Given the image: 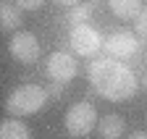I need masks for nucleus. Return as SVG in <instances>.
<instances>
[{"label":"nucleus","mask_w":147,"mask_h":139,"mask_svg":"<svg viewBox=\"0 0 147 139\" xmlns=\"http://www.w3.org/2000/svg\"><path fill=\"white\" fill-rule=\"evenodd\" d=\"M87 79L92 84L102 100L110 102H126L139 92V79L137 74L129 68L123 60L110 58V55H97L92 58V63L87 66Z\"/></svg>","instance_id":"nucleus-1"},{"label":"nucleus","mask_w":147,"mask_h":139,"mask_svg":"<svg viewBox=\"0 0 147 139\" xmlns=\"http://www.w3.org/2000/svg\"><path fill=\"white\" fill-rule=\"evenodd\" d=\"M47 89L40 84H21L8 95L5 100V110L13 115V118H24V115H34L37 110L45 108L47 102Z\"/></svg>","instance_id":"nucleus-2"},{"label":"nucleus","mask_w":147,"mask_h":139,"mask_svg":"<svg viewBox=\"0 0 147 139\" xmlns=\"http://www.w3.org/2000/svg\"><path fill=\"white\" fill-rule=\"evenodd\" d=\"M105 45V37L92 26V24H79V26H71L68 34V47L76 58H97L100 50Z\"/></svg>","instance_id":"nucleus-3"},{"label":"nucleus","mask_w":147,"mask_h":139,"mask_svg":"<svg viewBox=\"0 0 147 139\" xmlns=\"http://www.w3.org/2000/svg\"><path fill=\"white\" fill-rule=\"evenodd\" d=\"M97 110L92 102L82 100V102H74V105L66 110V118H63V126L71 136H87L92 129L97 126Z\"/></svg>","instance_id":"nucleus-4"},{"label":"nucleus","mask_w":147,"mask_h":139,"mask_svg":"<svg viewBox=\"0 0 147 139\" xmlns=\"http://www.w3.org/2000/svg\"><path fill=\"white\" fill-rule=\"evenodd\" d=\"M139 34L137 32H129V29H116L105 37V55L110 58H118V60H131L137 53H139Z\"/></svg>","instance_id":"nucleus-5"},{"label":"nucleus","mask_w":147,"mask_h":139,"mask_svg":"<svg viewBox=\"0 0 147 139\" xmlns=\"http://www.w3.org/2000/svg\"><path fill=\"white\" fill-rule=\"evenodd\" d=\"M79 71V63L74 53H66V50H55L45 58V74L50 76V81L58 84H68Z\"/></svg>","instance_id":"nucleus-6"},{"label":"nucleus","mask_w":147,"mask_h":139,"mask_svg":"<svg viewBox=\"0 0 147 139\" xmlns=\"http://www.w3.org/2000/svg\"><path fill=\"white\" fill-rule=\"evenodd\" d=\"M8 50L18 63H34L42 53V47H40V42H37V37L32 32H16L8 42Z\"/></svg>","instance_id":"nucleus-7"},{"label":"nucleus","mask_w":147,"mask_h":139,"mask_svg":"<svg viewBox=\"0 0 147 139\" xmlns=\"http://www.w3.org/2000/svg\"><path fill=\"white\" fill-rule=\"evenodd\" d=\"M97 129H100L102 139H121L123 136V129H126V121L118 113H108V115H102L97 121Z\"/></svg>","instance_id":"nucleus-8"},{"label":"nucleus","mask_w":147,"mask_h":139,"mask_svg":"<svg viewBox=\"0 0 147 139\" xmlns=\"http://www.w3.org/2000/svg\"><path fill=\"white\" fill-rule=\"evenodd\" d=\"M108 5H110V11H113L118 19H123V21H134L137 16H139V11L144 8L142 0H108Z\"/></svg>","instance_id":"nucleus-9"},{"label":"nucleus","mask_w":147,"mask_h":139,"mask_svg":"<svg viewBox=\"0 0 147 139\" xmlns=\"http://www.w3.org/2000/svg\"><path fill=\"white\" fill-rule=\"evenodd\" d=\"M0 139H32L29 129L24 126V121L18 118H5L0 124Z\"/></svg>","instance_id":"nucleus-10"},{"label":"nucleus","mask_w":147,"mask_h":139,"mask_svg":"<svg viewBox=\"0 0 147 139\" xmlns=\"http://www.w3.org/2000/svg\"><path fill=\"white\" fill-rule=\"evenodd\" d=\"M18 24H21V8L16 3H3L0 5V26H3V32L16 29Z\"/></svg>","instance_id":"nucleus-11"},{"label":"nucleus","mask_w":147,"mask_h":139,"mask_svg":"<svg viewBox=\"0 0 147 139\" xmlns=\"http://www.w3.org/2000/svg\"><path fill=\"white\" fill-rule=\"evenodd\" d=\"M92 11H95V5L92 3H82L79 5H74V8H68V13H66V21L71 24V26H79V24H87L89 19H92Z\"/></svg>","instance_id":"nucleus-12"},{"label":"nucleus","mask_w":147,"mask_h":139,"mask_svg":"<svg viewBox=\"0 0 147 139\" xmlns=\"http://www.w3.org/2000/svg\"><path fill=\"white\" fill-rule=\"evenodd\" d=\"M134 32L139 34V37L147 40V3H144V8L139 11V16L134 19Z\"/></svg>","instance_id":"nucleus-13"},{"label":"nucleus","mask_w":147,"mask_h":139,"mask_svg":"<svg viewBox=\"0 0 147 139\" xmlns=\"http://www.w3.org/2000/svg\"><path fill=\"white\" fill-rule=\"evenodd\" d=\"M16 5L21 11H37V8L45 5V0H16Z\"/></svg>","instance_id":"nucleus-14"},{"label":"nucleus","mask_w":147,"mask_h":139,"mask_svg":"<svg viewBox=\"0 0 147 139\" xmlns=\"http://www.w3.org/2000/svg\"><path fill=\"white\" fill-rule=\"evenodd\" d=\"M61 92H63V84H58V81H53V87L47 89L50 97H61Z\"/></svg>","instance_id":"nucleus-15"},{"label":"nucleus","mask_w":147,"mask_h":139,"mask_svg":"<svg viewBox=\"0 0 147 139\" xmlns=\"http://www.w3.org/2000/svg\"><path fill=\"white\" fill-rule=\"evenodd\" d=\"M55 5H63V8H74V5H79L82 0H53Z\"/></svg>","instance_id":"nucleus-16"},{"label":"nucleus","mask_w":147,"mask_h":139,"mask_svg":"<svg viewBox=\"0 0 147 139\" xmlns=\"http://www.w3.org/2000/svg\"><path fill=\"white\" fill-rule=\"evenodd\" d=\"M129 139H147V131H131Z\"/></svg>","instance_id":"nucleus-17"},{"label":"nucleus","mask_w":147,"mask_h":139,"mask_svg":"<svg viewBox=\"0 0 147 139\" xmlns=\"http://www.w3.org/2000/svg\"><path fill=\"white\" fill-rule=\"evenodd\" d=\"M139 84H142V89H144V92H147V74H144V76H142V79H139Z\"/></svg>","instance_id":"nucleus-18"}]
</instances>
